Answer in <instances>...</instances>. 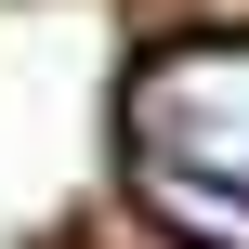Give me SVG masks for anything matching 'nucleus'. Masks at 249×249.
<instances>
[{
	"mask_svg": "<svg viewBox=\"0 0 249 249\" xmlns=\"http://www.w3.org/2000/svg\"><path fill=\"white\" fill-rule=\"evenodd\" d=\"M131 158L184 210H249V39H171L131 79Z\"/></svg>",
	"mask_w": 249,
	"mask_h": 249,
	"instance_id": "nucleus-1",
	"label": "nucleus"
}]
</instances>
